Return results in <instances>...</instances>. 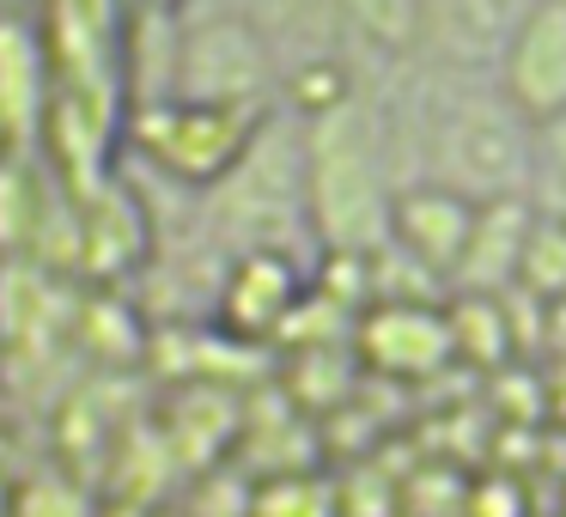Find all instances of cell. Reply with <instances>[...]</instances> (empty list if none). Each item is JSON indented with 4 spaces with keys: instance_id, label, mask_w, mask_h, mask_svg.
Instances as JSON below:
<instances>
[{
    "instance_id": "cell-4",
    "label": "cell",
    "mask_w": 566,
    "mask_h": 517,
    "mask_svg": "<svg viewBox=\"0 0 566 517\" xmlns=\"http://www.w3.org/2000/svg\"><path fill=\"white\" fill-rule=\"evenodd\" d=\"M481 208L463 201L444 183H402L396 189V213H390V244L402 250L415 268L439 274V281H457L469 256V238H475Z\"/></svg>"
},
{
    "instance_id": "cell-6",
    "label": "cell",
    "mask_w": 566,
    "mask_h": 517,
    "mask_svg": "<svg viewBox=\"0 0 566 517\" xmlns=\"http://www.w3.org/2000/svg\"><path fill=\"white\" fill-rule=\"evenodd\" d=\"M359 347H366V359L378 371H390V378H427V371H439L444 359L457 354V329H451L444 310L415 305V298H390V305H378L366 317Z\"/></svg>"
},
{
    "instance_id": "cell-7",
    "label": "cell",
    "mask_w": 566,
    "mask_h": 517,
    "mask_svg": "<svg viewBox=\"0 0 566 517\" xmlns=\"http://www.w3.org/2000/svg\"><path fill=\"white\" fill-rule=\"evenodd\" d=\"M536 225V201H488L469 238V256L457 268L451 286H463V298H500L517 286V262H524V238Z\"/></svg>"
},
{
    "instance_id": "cell-1",
    "label": "cell",
    "mask_w": 566,
    "mask_h": 517,
    "mask_svg": "<svg viewBox=\"0 0 566 517\" xmlns=\"http://www.w3.org/2000/svg\"><path fill=\"white\" fill-rule=\"evenodd\" d=\"M444 92L427 104V183L463 201H530L542 128L500 92V80L439 74Z\"/></svg>"
},
{
    "instance_id": "cell-9",
    "label": "cell",
    "mask_w": 566,
    "mask_h": 517,
    "mask_svg": "<svg viewBox=\"0 0 566 517\" xmlns=\"http://www.w3.org/2000/svg\"><path fill=\"white\" fill-rule=\"evenodd\" d=\"M347 25L371 43V50H420V25H427V0H335Z\"/></svg>"
},
{
    "instance_id": "cell-10",
    "label": "cell",
    "mask_w": 566,
    "mask_h": 517,
    "mask_svg": "<svg viewBox=\"0 0 566 517\" xmlns=\"http://www.w3.org/2000/svg\"><path fill=\"white\" fill-rule=\"evenodd\" d=\"M530 201H536V213L566 220V116L548 123L536 140V189H530Z\"/></svg>"
},
{
    "instance_id": "cell-3",
    "label": "cell",
    "mask_w": 566,
    "mask_h": 517,
    "mask_svg": "<svg viewBox=\"0 0 566 517\" xmlns=\"http://www.w3.org/2000/svg\"><path fill=\"white\" fill-rule=\"evenodd\" d=\"M542 0H427L420 50L432 55L439 74L463 80H500L517 31L536 19Z\"/></svg>"
},
{
    "instance_id": "cell-5",
    "label": "cell",
    "mask_w": 566,
    "mask_h": 517,
    "mask_svg": "<svg viewBox=\"0 0 566 517\" xmlns=\"http://www.w3.org/2000/svg\"><path fill=\"white\" fill-rule=\"evenodd\" d=\"M500 92L536 128L566 116V0H542L500 67Z\"/></svg>"
},
{
    "instance_id": "cell-8",
    "label": "cell",
    "mask_w": 566,
    "mask_h": 517,
    "mask_svg": "<svg viewBox=\"0 0 566 517\" xmlns=\"http://www.w3.org/2000/svg\"><path fill=\"white\" fill-rule=\"evenodd\" d=\"M517 293H530L542 310L566 298V220L536 213L524 238V262H517Z\"/></svg>"
},
{
    "instance_id": "cell-2",
    "label": "cell",
    "mask_w": 566,
    "mask_h": 517,
    "mask_svg": "<svg viewBox=\"0 0 566 517\" xmlns=\"http://www.w3.org/2000/svg\"><path fill=\"white\" fill-rule=\"evenodd\" d=\"M396 171H390V135L366 104H342L329 116H311L305 135V196L311 225L335 256H371L390 244L396 213Z\"/></svg>"
}]
</instances>
